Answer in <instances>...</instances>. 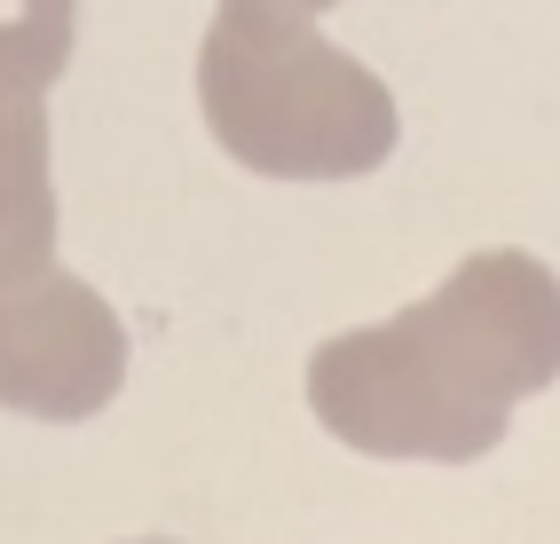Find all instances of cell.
<instances>
[{
  "instance_id": "obj_4",
  "label": "cell",
  "mask_w": 560,
  "mask_h": 544,
  "mask_svg": "<svg viewBox=\"0 0 560 544\" xmlns=\"http://www.w3.org/2000/svg\"><path fill=\"white\" fill-rule=\"evenodd\" d=\"M56 261V158H48V95L0 87V276H32Z\"/></svg>"
},
{
  "instance_id": "obj_3",
  "label": "cell",
  "mask_w": 560,
  "mask_h": 544,
  "mask_svg": "<svg viewBox=\"0 0 560 544\" xmlns=\"http://www.w3.org/2000/svg\"><path fill=\"white\" fill-rule=\"evenodd\" d=\"M127 387V323L88 276H0V411L80 426Z\"/></svg>"
},
{
  "instance_id": "obj_7",
  "label": "cell",
  "mask_w": 560,
  "mask_h": 544,
  "mask_svg": "<svg viewBox=\"0 0 560 544\" xmlns=\"http://www.w3.org/2000/svg\"><path fill=\"white\" fill-rule=\"evenodd\" d=\"M135 544H174V536H135Z\"/></svg>"
},
{
  "instance_id": "obj_6",
  "label": "cell",
  "mask_w": 560,
  "mask_h": 544,
  "mask_svg": "<svg viewBox=\"0 0 560 544\" xmlns=\"http://www.w3.org/2000/svg\"><path fill=\"white\" fill-rule=\"evenodd\" d=\"M221 9H284V16H324L340 0H221Z\"/></svg>"
},
{
  "instance_id": "obj_5",
  "label": "cell",
  "mask_w": 560,
  "mask_h": 544,
  "mask_svg": "<svg viewBox=\"0 0 560 544\" xmlns=\"http://www.w3.org/2000/svg\"><path fill=\"white\" fill-rule=\"evenodd\" d=\"M80 40V0H0V87L48 95Z\"/></svg>"
},
{
  "instance_id": "obj_2",
  "label": "cell",
  "mask_w": 560,
  "mask_h": 544,
  "mask_svg": "<svg viewBox=\"0 0 560 544\" xmlns=\"http://www.w3.org/2000/svg\"><path fill=\"white\" fill-rule=\"evenodd\" d=\"M198 111L245 174L355 181L395 158V95L363 56L331 48L316 16L221 9L198 48Z\"/></svg>"
},
{
  "instance_id": "obj_1",
  "label": "cell",
  "mask_w": 560,
  "mask_h": 544,
  "mask_svg": "<svg viewBox=\"0 0 560 544\" xmlns=\"http://www.w3.org/2000/svg\"><path fill=\"white\" fill-rule=\"evenodd\" d=\"M560 379V276L537 252L466 261L387 323L308 355V411L331 442L402 465H474L505 442L513 403Z\"/></svg>"
}]
</instances>
